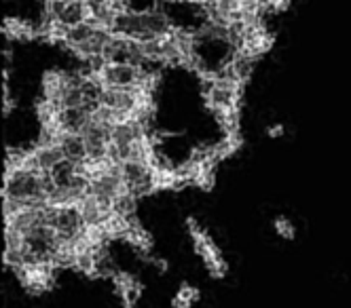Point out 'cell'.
I'll return each mask as SVG.
<instances>
[{
  "instance_id": "obj_1",
  "label": "cell",
  "mask_w": 351,
  "mask_h": 308,
  "mask_svg": "<svg viewBox=\"0 0 351 308\" xmlns=\"http://www.w3.org/2000/svg\"><path fill=\"white\" fill-rule=\"evenodd\" d=\"M110 32L114 36L128 38L134 42H144L153 38H163L173 32V25L169 23L167 15L159 9L148 11H130L123 9L117 13Z\"/></svg>"
},
{
  "instance_id": "obj_2",
  "label": "cell",
  "mask_w": 351,
  "mask_h": 308,
  "mask_svg": "<svg viewBox=\"0 0 351 308\" xmlns=\"http://www.w3.org/2000/svg\"><path fill=\"white\" fill-rule=\"evenodd\" d=\"M184 228H186V235L191 239L193 251H195L197 258L202 260L206 272L214 281H222L229 274V262H227V258H224V251L220 249V245L210 235V230L195 216H189L184 220Z\"/></svg>"
},
{
  "instance_id": "obj_3",
  "label": "cell",
  "mask_w": 351,
  "mask_h": 308,
  "mask_svg": "<svg viewBox=\"0 0 351 308\" xmlns=\"http://www.w3.org/2000/svg\"><path fill=\"white\" fill-rule=\"evenodd\" d=\"M47 224L51 226L60 243H70V245L77 243L87 230L79 205H49Z\"/></svg>"
},
{
  "instance_id": "obj_4",
  "label": "cell",
  "mask_w": 351,
  "mask_h": 308,
  "mask_svg": "<svg viewBox=\"0 0 351 308\" xmlns=\"http://www.w3.org/2000/svg\"><path fill=\"white\" fill-rule=\"evenodd\" d=\"M89 74V72H85ZM95 79L102 89H130V91H144L146 70L134 64H106L102 72L89 74Z\"/></svg>"
},
{
  "instance_id": "obj_5",
  "label": "cell",
  "mask_w": 351,
  "mask_h": 308,
  "mask_svg": "<svg viewBox=\"0 0 351 308\" xmlns=\"http://www.w3.org/2000/svg\"><path fill=\"white\" fill-rule=\"evenodd\" d=\"M60 268L56 264H21L13 270L15 279L19 281V285L23 292L30 296H43L47 292H51L56 287V279Z\"/></svg>"
},
{
  "instance_id": "obj_6",
  "label": "cell",
  "mask_w": 351,
  "mask_h": 308,
  "mask_svg": "<svg viewBox=\"0 0 351 308\" xmlns=\"http://www.w3.org/2000/svg\"><path fill=\"white\" fill-rule=\"evenodd\" d=\"M110 283L123 308H138L144 294V283L134 272L114 268L110 274Z\"/></svg>"
},
{
  "instance_id": "obj_7",
  "label": "cell",
  "mask_w": 351,
  "mask_h": 308,
  "mask_svg": "<svg viewBox=\"0 0 351 308\" xmlns=\"http://www.w3.org/2000/svg\"><path fill=\"white\" fill-rule=\"evenodd\" d=\"M123 241L128 243L142 260H148V258H153V255H155V251H153V247H155L153 235H150L138 220L132 224V228L128 230V233H125Z\"/></svg>"
},
{
  "instance_id": "obj_8",
  "label": "cell",
  "mask_w": 351,
  "mask_h": 308,
  "mask_svg": "<svg viewBox=\"0 0 351 308\" xmlns=\"http://www.w3.org/2000/svg\"><path fill=\"white\" fill-rule=\"evenodd\" d=\"M58 146L64 152V159L74 163V165H83L87 163V146L83 133H62L58 138Z\"/></svg>"
},
{
  "instance_id": "obj_9",
  "label": "cell",
  "mask_w": 351,
  "mask_h": 308,
  "mask_svg": "<svg viewBox=\"0 0 351 308\" xmlns=\"http://www.w3.org/2000/svg\"><path fill=\"white\" fill-rule=\"evenodd\" d=\"M85 21H89L85 0H66L62 11L58 13V19H56V23L62 25V28H66V30L74 28V25H81Z\"/></svg>"
},
{
  "instance_id": "obj_10",
  "label": "cell",
  "mask_w": 351,
  "mask_h": 308,
  "mask_svg": "<svg viewBox=\"0 0 351 308\" xmlns=\"http://www.w3.org/2000/svg\"><path fill=\"white\" fill-rule=\"evenodd\" d=\"M3 34L9 40H34V38H40V30L38 28H34V25L21 21V19H15V17H7L5 19Z\"/></svg>"
},
{
  "instance_id": "obj_11",
  "label": "cell",
  "mask_w": 351,
  "mask_h": 308,
  "mask_svg": "<svg viewBox=\"0 0 351 308\" xmlns=\"http://www.w3.org/2000/svg\"><path fill=\"white\" fill-rule=\"evenodd\" d=\"M199 300H202V290L189 283V281H182L178 290H176V294L171 296L169 306L171 308H193L195 304H199Z\"/></svg>"
},
{
  "instance_id": "obj_12",
  "label": "cell",
  "mask_w": 351,
  "mask_h": 308,
  "mask_svg": "<svg viewBox=\"0 0 351 308\" xmlns=\"http://www.w3.org/2000/svg\"><path fill=\"white\" fill-rule=\"evenodd\" d=\"M271 226H273L275 237L282 239V241H294L296 235H298L296 224H294L288 216H275V218L271 220Z\"/></svg>"
},
{
  "instance_id": "obj_13",
  "label": "cell",
  "mask_w": 351,
  "mask_h": 308,
  "mask_svg": "<svg viewBox=\"0 0 351 308\" xmlns=\"http://www.w3.org/2000/svg\"><path fill=\"white\" fill-rule=\"evenodd\" d=\"M150 264V268H153L157 274H167L169 272V262L167 258H161V255H153V258L146 260Z\"/></svg>"
},
{
  "instance_id": "obj_14",
  "label": "cell",
  "mask_w": 351,
  "mask_h": 308,
  "mask_svg": "<svg viewBox=\"0 0 351 308\" xmlns=\"http://www.w3.org/2000/svg\"><path fill=\"white\" fill-rule=\"evenodd\" d=\"M267 136L269 138H282L284 136V125H271L267 129Z\"/></svg>"
}]
</instances>
